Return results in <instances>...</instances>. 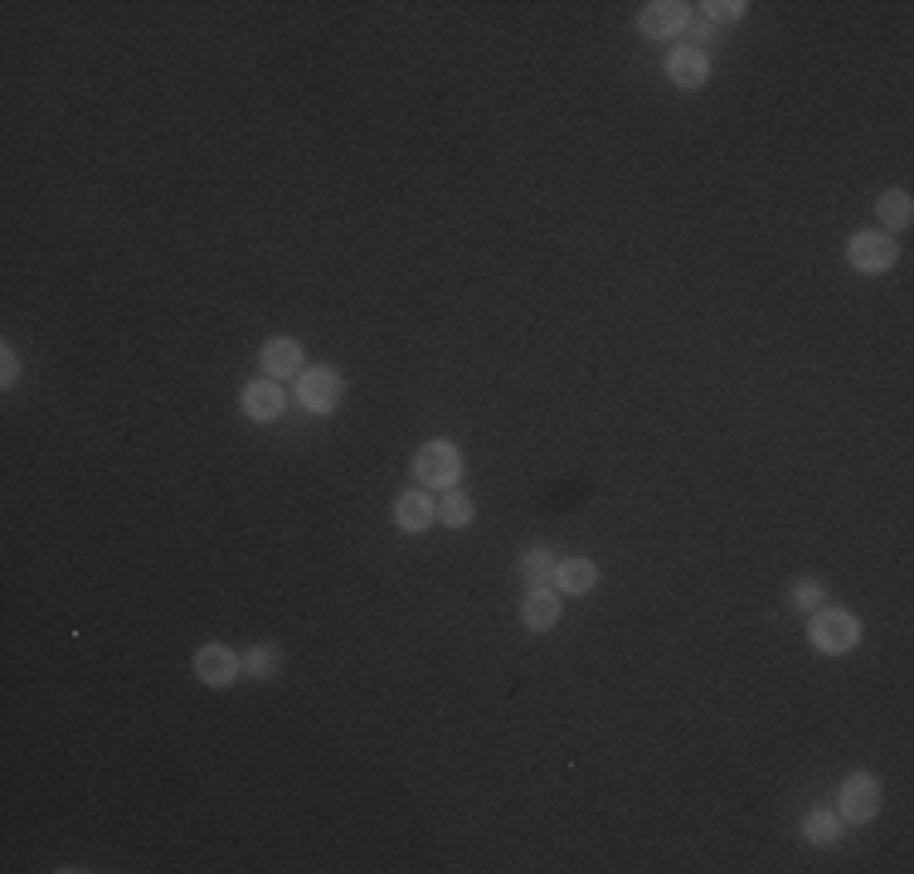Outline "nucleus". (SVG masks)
<instances>
[{
    "instance_id": "nucleus-1",
    "label": "nucleus",
    "mask_w": 914,
    "mask_h": 874,
    "mask_svg": "<svg viewBox=\"0 0 914 874\" xmlns=\"http://www.w3.org/2000/svg\"><path fill=\"white\" fill-rule=\"evenodd\" d=\"M341 399H346V379H341L336 370L317 364V370H302V374H297V403H302L307 413L326 419V413L341 409Z\"/></svg>"
},
{
    "instance_id": "nucleus-2",
    "label": "nucleus",
    "mask_w": 914,
    "mask_h": 874,
    "mask_svg": "<svg viewBox=\"0 0 914 874\" xmlns=\"http://www.w3.org/2000/svg\"><path fill=\"white\" fill-rule=\"evenodd\" d=\"M807 637H813V647L823 656H847L861 641V622L851 617L847 608H817L813 632H807Z\"/></svg>"
},
{
    "instance_id": "nucleus-3",
    "label": "nucleus",
    "mask_w": 914,
    "mask_h": 874,
    "mask_svg": "<svg viewBox=\"0 0 914 874\" xmlns=\"http://www.w3.org/2000/svg\"><path fill=\"white\" fill-rule=\"evenodd\" d=\"M413 476H419V486H433V491H453L457 476H462V452H457L453 442H429V447H419V457H413Z\"/></svg>"
},
{
    "instance_id": "nucleus-4",
    "label": "nucleus",
    "mask_w": 914,
    "mask_h": 874,
    "mask_svg": "<svg viewBox=\"0 0 914 874\" xmlns=\"http://www.w3.org/2000/svg\"><path fill=\"white\" fill-rule=\"evenodd\" d=\"M190 671L200 675V685H210V690H224V685H234L238 675H244V661H238V656L228 651L224 641H210V647L195 651Z\"/></svg>"
},
{
    "instance_id": "nucleus-5",
    "label": "nucleus",
    "mask_w": 914,
    "mask_h": 874,
    "mask_svg": "<svg viewBox=\"0 0 914 874\" xmlns=\"http://www.w3.org/2000/svg\"><path fill=\"white\" fill-rule=\"evenodd\" d=\"M876 811H880V783L870 773H851L847 783H841V821L866 826Z\"/></svg>"
},
{
    "instance_id": "nucleus-6",
    "label": "nucleus",
    "mask_w": 914,
    "mask_h": 874,
    "mask_svg": "<svg viewBox=\"0 0 914 874\" xmlns=\"http://www.w3.org/2000/svg\"><path fill=\"white\" fill-rule=\"evenodd\" d=\"M685 25H691V5H681V0H652L638 15V29L652 39H677L685 35Z\"/></svg>"
},
{
    "instance_id": "nucleus-7",
    "label": "nucleus",
    "mask_w": 914,
    "mask_h": 874,
    "mask_svg": "<svg viewBox=\"0 0 914 874\" xmlns=\"http://www.w3.org/2000/svg\"><path fill=\"white\" fill-rule=\"evenodd\" d=\"M896 258H900V248L890 244V234H856V238H851V267L866 273V277L890 273Z\"/></svg>"
},
{
    "instance_id": "nucleus-8",
    "label": "nucleus",
    "mask_w": 914,
    "mask_h": 874,
    "mask_svg": "<svg viewBox=\"0 0 914 874\" xmlns=\"http://www.w3.org/2000/svg\"><path fill=\"white\" fill-rule=\"evenodd\" d=\"M244 419H254V423H273V419H283V409H287V394H283V384L277 379H254L244 389Z\"/></svg>"
},
{
    "instance_id": "nucleus-9",
    "label": "nucleus",
    "mask_w": 914,
    "mask_h": 874,
    "mask_svg": "<svg viewBox=\"0 0 914 874\" xmlns=\"http://www.w3.org/2000/svg\"><path fill=\"white\" fill-rule=\"evenodd\" d=\"M258 364H263V379H293V374H302V340H293V336H273L263 346V355H258Z\"/></svg>"
},
{
    "instance_id": "nucleus-10",
    "label": "nucleus",
    "mask_w": 914,
    "mask_h": 874,
    "mask_svg": "<svg viewBox=\"0 0 914 874\" xmlns=\"http://www.w3.org/2000/svg\"><path fill=\"white\" fill-rule=\"evenodd\" d=\"M433 520H439V505H433V496L423 491V486H413V491H404L399 501H394V525H399L404 535H423Z\"/></svg>"
},
{
    "instance_id": "nucleus-11",
    "label": "nucleus",
    "mask_w": 914,
    "mask_h": 874,
    "mask_svg": "<svg viewBox=\"0 0 914 874\" xmlns=\"http://www.w3.org/2000/svg\"><path fill=\"white\" fill-rule=\"evenodd\" d=\"M667 78L677 83V88H685V92L705 88V78H711V59H705L701 49H691V45H677L667 54Z\"/></svg>"
},
{
    "instance_id": "nucleus-12",
    "label": "nucleus",
    "mask_w": 914,
    "mask_h": 874,
    "mask_svg": "<svg viewBox=\"0 0 914 874\" xmlns=\"http://www.w3.org/2000/svg\"><path fill=\"white\" fill-rule=\"evenodd\" d=\"M521 622L531 632H549L559 622V598L549 588H531V592H526V602H521Z\"/></svg>"
},
{
    "instance_id": "nucleus-13",
    "label": "nucleus",
    "mask_w": 914,
    "mask_h": 874,
    "mask_svg": "<svg viewBox=\"0 0 914 874\" xmlns=\"http://www.w3.org/2000/svg\"><path fill=\"white\" fill-rule=\"evenodd\" d=\"M594 583H598L594 559H565V564H555V588L559 592H575V598H584V592H594Z\"/></svg>"
},
{
    "instance_id": "nucleus-14",
    "label": "nucleus",
    "mask_w": 914,
    "mask_h": 874,
    "mask_svg": "<svg viewBox=\"0 0 914 874\" xmlns=\"http://www.w3.org/2000/svg\"><path fill=\"white\" fill-rule=\"evenodd\" d=\"M803 836L813 840V846H837V840L847 836V821H841L837 811H813V816L803 821Z\"/></svg>"
},
{
    "instance_id": "nucleus-15",
    "label": "nucleus",
    "mask_w": 914,
    "mask_h": 874,
    "mask_svg": "<svg viewBox=\"0 0 914 874\" xmlns=\"http://www.w3.org/2000/svg\"><path fill=\"white\" fill-rule=\"evenodd\" d=\"M876 214H880V224L896 234V228H910V218H914V210H910V195L905 190H886L880 195V204H876Z\"/></svg>"
},
{
    "instance_id": "nucleus-16",
    "label": "nucleus",
    "mask_w": 914,
    "mask_h": 874,
    "mask_svg": "<svg viewBox=\"0 0 914 874\" xmlns=\"http://www.w3.org/2000/svg\"><path fill=\"white\" fill-rule=\"evenodd\" d=\"M521 578H526V588H545V583H555V559H549V549H526Z\"/></svg>"
},
{
    "instance_id": "nucleus-17",
    "label": "nucleus",
    "mask_w": 914,
    "mask_h": 874,
    "mask_svg": "<svg viewBox=\"0 0 914 874\" xmlns=\"http://www.w3.org/2000/svg\"><path fill=\"white\" fill-rule=\"evenodd\" d=\"M439 520L448 529H467V525H472V501H467V496L453 486V491L443 496V505H439Z\"/></svg>"
},
{
    "instance_id": "nucleus-18",
    "label": "nucleus",
    "mask_w": 914,
    "mask_h": 874,
    "mask_svg": "<svg viewBox=\"0 0 914 874\" xmlns=\"http://www.w3.org/2000/svg\"><path fill=\"white\" fill-rule=\"evenodd\" d=\"M277 665H283V656H277V647H263V641H258V647L244 656V671L258 675V681H273Z\"/></svg>"
},
{
    "instance_id": "nucleus-19",
    "label": "nucleus",
    "mask_w": 914,
    "mask_h": 874,
    "mask_svg": "<svg viewBox=\"0 0 914 874\" xmlns=\"http://www.w3.org/2000/svg\"><path fill=\"white\" fill-rule=\"evenodd\" d=\"M705 10V25H734V20H744V0H711V5H701Z\"/></svg>"
},
{
    "instance_id": "nucleus-20",
    "label": "nucleus",
    "mask_w": 914,
    "mask_h": 874,
    "mask_svg": "<svg viewBox=\"0 0 914 874\" xmlns=\"http://www.w3.org/2000/svg\"><path fill=\"white\" fill-rule=\"evenodd\" d=\"M793 602H798V608H823V583H817V578H798L793 583Z\"/></svg>"
},
{
    "instance_id": "nucleus-21",
    "label": "nucleus",
    "mask_w": 914,
    "mask_h": 874,
    "mask_svg": "<svg viewBox=\"0 0 914 874\" xmlns=\"http://www.w3.org/2000/svg\"><path fill=\"white\" fill-rule=\"evenodd\" d=\"M0 389H15V379H20V355H15V346H5L0 350Z\"/></svg>"
},
{
    "instance_id": "nucleus-22",
    "label": "nucleus",
    "mask_w": 914,
    "mask_h": 874,
    "mask_svg": "<svg viewBox=\"0 0 914 874\" xmlns=\"http://www.w3.org/2000/svg\"><path fill=\"white\" fill-rule=\"evenodd\" d=\"M685 29H691V39H685V45L701 49V54H705V45L715 39V25H705V20H701V25H685Z\"/></svg>"
}]
</instances>
